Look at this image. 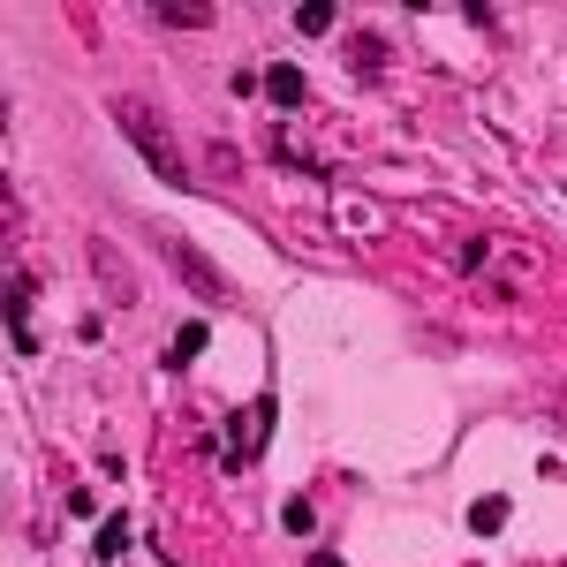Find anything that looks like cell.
I'll return each instance as SVG.
<instances>
[{
  "label": "cell",
  "mask_w": 567,
  "mask_h": 567,
  "mask_svg": "<svg viewBox=\"0 0 567 567\" xmlns=\"http://www.w3.org/2000/svg\"><path fill=\"white\" fill-rule=\"evenodd\" d=\"M114 121L129 129L137 159H144V167H152V174H159L167 189H197V174H189L182 159H174V144H167V121H159V114H152L144 99H114Z\"/></svg>",
  "instance_id": "1"
},
{
  "label": "cell",
  "mask_w": 567,
  "mask_h": 567,
  "mask_svg": "<svg viewBox=\"0 0 567 567\" xmlns=\"http://www.w3.org/2000/svg\"><path fill=\"white\" fill-rule=\"evenodd\" d=\"M265 431H273V394H265V401H250V409H242L235 424H227V469H242V462H250Z\"/></svg>",
  "instance_id": "2"
},
{
  "label": "cell",
  "mask_w": 567,
  "mask_h": 567,
  "mask_svg": "<svg viewBox=\"0 0 567 567\" xmlns=\"http://www.w3.org/2000/svg\"><path fill=\"white\" fill-rule=\"evenodd\" d=\"M167 258H174V265H182V280H189V288H205V295H227V280H220V273H212V265H205V258H197V250H189V242H167Z\"/></svg>",
  "instance_id": "3"
},
{
  "label": "cell",
  "mask_w": 567,
  "mask_h": 567,
  "mask_svg": "<svg viewBox=\"0 0 567 567\" xmlns=\"http://www.w3.org/2000/svg\"><path fill=\"white\" fill-rule=\"evenodd\" d=\"M121 552H129V515H121V507H114V515L99 522V545H91V560H99V567H114Z\"/></svg>",
  "instance_id": "4"
},
{
  "label": "cell",
  "mask_w": 567,
  "mask_h": 567,
  "mask_svg": "<svg viewBox=\"0 0 567 567\" xmlns=\"http://www.w3.org/2000/svg\"><path fill=\"white\" fill-rule=\"evenodd\" d=\"M265 99H273V106H303L310 99L303 69H265Z\"/></svg>",
  "instance_id": "5"
},
{
  "label": "cell",
  "mask_w": 567,
  "mask_h": 567,
  "mask_svg": "<svg viewBox=\"0 0 567 567\" xmlns=\"http://www.w3.org/2000/svg\"><path fill=\"white\" fill-rule=\"evenodd\" d=\"M144 16H152V23H167V31H197V23H212V8H182V0H152Z\"/></svg>",
  "instance_id": "6"
},
{
  "label": "cell",
  "mask_w": 567,
  "mask_h": 567,
  "mask_svg": "<svg viewBox=\"0 0 567 567\" xmlns=\"http://www.w3.org/2000/svg\"><path fill=\"white\" fill-rule=\"evenodd\" d=\"M333 23H341V16H333V0H303V8H295V31H303V38H326Z\"/></svg>",
  "instance_id": "7"
},
{
  "label": "cell",
  "mask_w": 567,
  "mask_h": 567,
  "mask_svg": "<svg viewBox=\"0 0 567 567\" xmlns=\"http://www.w3.org/2000/svg\"><path fill=\"white\" fill-rule=\"evenodd\" d=\"M91 258H99V280H106V295H121V303L137 295V288H129V273H121V258L106 250V242H91Z\"/></svg>",
  "instance_id": "8"
},
{
  "label": "cell",
  "mask_w": 567,
  "mask_h": 567,
  "mask_svg": "<svg viewBox=\"0 0 567 567\" xmlns=\"http://www.w3.org/2000/svg\"><path fill=\"white\" fill-rule=\"evenodd\" d=\"M197 348H205V326H182V333H174V348H167V371H189Z\"/></svg>",
  "instance_id": "9"
},
{
  "label": "cell",
  "mask_w": 567,
  "mask_h": 567,
  "mask_svg": "<svg viewBox=\"0 0 567 567\" xmlns=\"http://www.w3.org/2000/svg\"><path fill=\"white\" fill-rule=\"evenodd\" d=\"M499 522H507V499H477V507H469V530L477 537H492Z\"/></svg>",
  "instance_id": "10"
},
{
  "label": "cell",
  "mask_w": 567,
  "mask_h": 567,
  "mask_svg": "<svg viewBox=\"0 0 567 567\" xmlns=\"http://www.w3.org/2000/svg\"><path fill=\"white\" fill-rule=\"evenodd\" d=\"M280 522H288L295 537H310V530H318V507H310V499H288V507H280Z\"/></svg>",
  "instance_id": "11"
},
{
  "label": "cell",
  "mask_w": 567,
  "mask_h": 567,
  "mask_svg": "<svg viewBox=\"0 0 567 567\" xmlns=\"http://www.w3.org/2000/svg\"><path fill=\"white\" fill-rule=\"evenodd\" d=\"M348 61H356V69H378V61H386V46H378V38H356V46H348Z\"/></svg>",
  "instance_id": "12"
},
{
  "label": "cell",
  "mask_w": 567,
  "mask_h": 567,
  "mask_svg": "<svg viewBox=\"0 0 567 567\" xmlns=\"http://www.w3.org/2000/svg\"><path fill=\"white\" fill-rule=\"evenodd\" d=\"M310 567H341V552H310Z\"/></svg>",
  "instance_id": "13"
}]
</instances>
